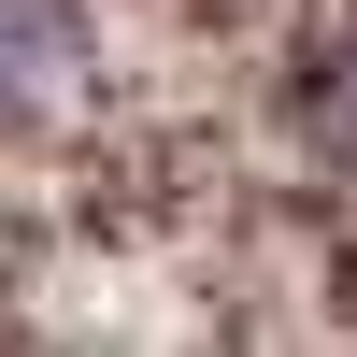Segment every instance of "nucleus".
Returning a JSON list of instances; mask_svg holds the SVG:
<instances>
[{"mask_svg":"<svg viewBox=\"0 0 357 357\" xmlns=\"http://www.w3.org/2000/svg\"><path fill=\"white\" fill-rule=\"evenodd\" d=\"M314 143H329V158L357 172V29H343L329 57H314Z\"/></svg>","mask_w":357,"mask_h":357,"instance_id":"obj_2","label":"nucleus"},{"mask_svg":"<svg viewBox=\"0 0 357 357\" xmlns=\"http://www.w3.org/2000/svg\"><path fill=\"white\" fill-rule=\"evenodd\" d=\"M86 72V0H0V143H29Z\"/></svg>","mask_w":357,"mask_h":357,"instance_id":"obj_1","label":"nucleus"}]
</instances>
